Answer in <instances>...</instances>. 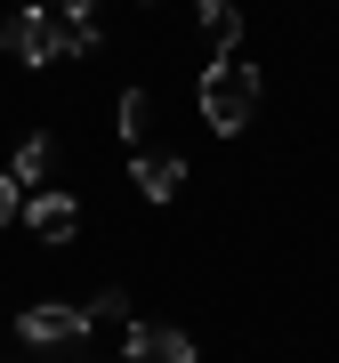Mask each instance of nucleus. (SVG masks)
<instances>
[{"instance_id": "f257e3e1", "label": "nucleus", "mask_w": 339, "mask_h": 363, "mask_svg": "<svg viewBox=\"0 0 339 363\" xmlns=\"http://www.w3.org/2000/svg\"><path fill=\"white\" fill-rule=\"evenodd\" d=\"M259 65H250V57H210L202 65V81H194V97H202V121L218 138H235V130H250V121H259Z\"/></svg>"}, {"instance_id": "f03ea898", "label": "nucleus", "mask_w": 339, "mask_h": 363, "mask_svg": "<svg viewBox=\"0 0 339 363\" xmlns=\"http://www.w3.org/2000/svg\"><path fill=\"white\" fill-rule=\"evenodd\" d=\"M97 323H89V307H65V298H40V307L16 315V339L25 347H81Z\"/></svg>"}, {"instance_id": "7ed1b4c3", "label": "nucleus", "mask_w": 339, "mask_h": 363, "mask_svg": "<svg viewBox=\"0 0 339 363\" xmlns=\"http://www.w3.org/2000/svg\"><path fill=\"white\" fill-rule=\"evenodd\" d=\"M0 40H9L16 65H57V16H49V0H40V9H16L9 25H0Z\"/></svg>"}, {"instance_id": "20e7f679", "label": "nucleus", "mask_w": 339, "mask_h": 363, "mask_svg": "<svg viewBox=\"0 0 339 363\" xmlns=\"http://www.w3.org/2000/svg\"><path fill=\"white\" fill-rule=\"evenodd\" d=\"M16 218H25V226L40 234V242H73V234H81V202L65 194V186H33Z\"/></svg>"}, {"instance_id": "39448f33", "label": "nucleus", "mask_w": 339, "mask_h": 363, "mask_svg": "<svg viewBox=\"0 0 339 363\" xmlns=\"http://www.w3.org/2000/svg\"><path fill=\"white\" fill-rule=\"evenodd\" d=\"M121 347H130V363H194V355H202L178 323H130V331H121Z\"/></svg>"}, {"instance_id": "423d86ee", "label": "nucleus", "mask_w": 339, "mask_h": 363, "mask_svg": "<svg viewBox=\"0 0 339 363\" xmlns=\"http://www.w3.org/2000/svg\"><path fill=\"white\" fill-rule=\"evenodd\" d=\"M130 178H138V194H145V202H170V194L186 186V162H178V154H138V162H130Z\"/></svg>"}, {"instance_id": "0eeeda50", "label": "nucleus", "mask_w": 339, "mask_h": 363, "mask_svg": "<svg viewBox=\"0 0 339 363\" xmlns=\"http://www.w3.org/2000/svg\"><path fill=\"white\" fill-rule=\"evenodd\" d=\"M202 33H210V57H235L243 49V9L235 0H202Z\"/></svg>"}, {"instance_id": "6e6552de", "label": "nucleus", "mask_w": 339, "mask_h": 363, "mask_svg": "<svg viewBox=\"0 0 339 363\" xmlns=\"http://www.w3.org/2000/svg\"><path fill=\"white\" fill-rule=\"evenodd\" d=\"M113 130L145 154V138H154V89H121V105H113Z\"/></svg>"}, {"instance_id": "1a4fd4ad", "label": "nucleus", "mask_w": 339, "mask_h": 363, "mask_svg": "<svg viewBox=\"0 0 339 363\" xmlns=\"http://www.w3.org/2000/svg\"><path fill=\"white\" fill-rule=\"evenodd\" d=\"M49 162H57V145H49V138L33 130L25 145H16V162H9V178H16V186H25V194H33V186H49Z\"/></svg>"}, {"instance_id": "9d476101", "label": "nucleus", "mask_w": 339, "mask_h": 363, "mask_svg": "<svg viewBox=\"0 0 339 363\" xmlns=\"http://www.w3.org/2000/svg\"><path fill=\"white\" fill-rule=\"evenodd\" d=\"M89 323H113V331H130V291H121V283H113V291H97V298H89Z\"/></svg>"}, {"instance_id": "9b49d317", "label": "nucleus", "mask_w": 339, "mask_h": 363, "mask_svg": "<svg viewBox=\"0 0 339 363\" xmlns=\"http://www.w3.org/2000/svg\"><path fill=\"white\" fill-rule=\"evenodd\" d=\"M16 210H25V186H16V178H9V169H0V226H9V218H16Z\"/></svg>"}, {"instance_id": "f8f14e48", "label": "nucleus", "mask_w": 339, "mask_h": 363, "mask_svg": "<svg viewBox=\"0 0 339 363\" xmlns=\"http://www.w3.org/2000/svg\"><path fill=\"white\" fill-rule=\"evenodd\" d=\"M49 9H65V16H97V0H49Z\"/></svg>"}]
</instances>
